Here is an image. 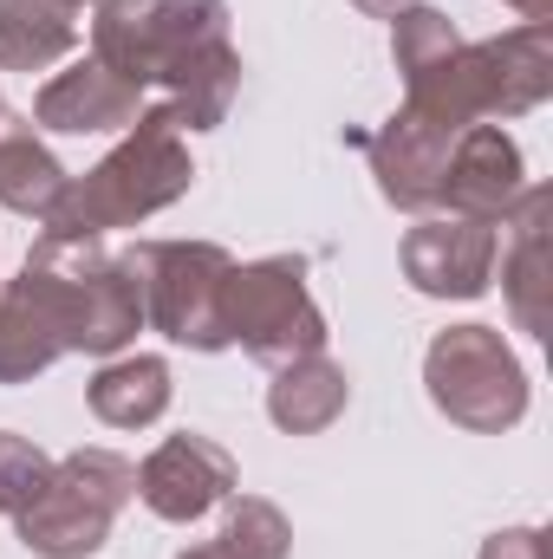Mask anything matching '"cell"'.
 Masks as SVG:
<instances>
[{
	"label": "cell",
	"mask_w": 553,
	"mask_h": 559,
	"mask_svg": "<svg viewBox=\"0 0 553 559\" xmlns=\"http://www.w3.org/2000/svg\"><path fill=\"white\" fill-rule=\"evenodd\" d=\"M138 495L156 521L189 527V521H202L209 508H222L235 495V455L209 436H169L143 455Z\"/></svg>",
	"instance_id": "30bf717a"
},
{
	"label": "cell",
	"mask_w": 553,
	"mask_h": 559,
	"mask_svg": "<svg viewBox=\"0 0 553 559\" xmlns=\"http://www.w3.org/2000/svg\"><path fill=\"white\" fill-rule=\"evenodd\" d=\"M222 554H228V559H286V554H293V527H286V514H280L274 501L242 495V501H228Z\"/></svg>",
	"instance_id": "ffe728a7"
},
{
	"label": "cell",
	"mask_w": 553,
	"mask_h": 559,
	"mask_svg": "<svg viewBox=\"0 0 553 559\" xmlns=\"http://www.w3.org/2000/svg\"><path fill=\"white\" fill-rule=\"evenodd\" d=\"M13 293L46 319L59 352L118 358L143 332V286L131 254H105L98 241H52L39 235Z\"/></svg>",
	"instance_id": "7a4b0ae2"
},
{
	"label": "cell",
	"mask_w": 553,
	"mask_h": 559,
	"mask_svg": "<svg viewBox=\"0 0 553 559\" xmlns=\"http://www.w3.org/2000/svg\"><path fill=\"white\" fill-rule=\"evenodd\" d=\"M92 59L125 85H163L176 131H215L242 92L228 0H92Z\"/></svg>",
	"instance_id": "6da1fadb"
},
{
	"label": "cell",
	"mask_w": 553,
	"mask_h": 559,
	"mask_svg": "<svg viewBox=\"0 0 553 559\" xmlns=\"http://www.w3.org/2000/svg\"><path fill=\"white\" fill-rule=\"evenodd\" d=\"M449 143H456V131L423 124L416 111H398L391 124H378V131L365 138L372 176H378V195H385L391 209H404V215H436V209H443Z\"/></svg>",
	"instance_id": "8fae6325"
},
{
	"label": "cell",
	"mask_w": 553,
	"mask_h": 559,
	"mask_svg": "<svg viewBox=\"0 0 553 559\" xmlns=\"http://www.w3.org/2000/svg\"><path fill=\"white\" fill-rule=\"evenodd\" d=\"M59 189H66V169H59V156L46 143L33 131H0V209L46 222Z\"/></svg>",
	"instance_id": "ac0fdd59"
},
{
	"label": "cell",
	"mask_w": 553,
	"mask_h": 559,
	"mask_svg": "<svg viewBox=\"0 0 553 559\" xmlns=\"http://www.w3.org/2000/svg\"><path fill=\"white\" fill-rule=\"evenodd\" d=\"M502 7H515L521 20H541V26H553V0H502Z\"/></svg>",
	"instance_id": "cb8c5ba5"
},
{
	"label": "cell",
	"mask_w": 553,
	"mask_h": 559,
	"mask_svg": "<svg viewBox=\"0 0 553 559\" xmlns=\"http://www.w3.org/2000/svg\"><path fill=\"white\" fill-rule=\"evenodd\" d=\"M176 559H228V554H222V540H215V547H189V554H176Z\"/></svg>",
	"instance_id": "d4e9b609"
},
{
	"label": "cell",
	"mask_w": 553,
	"mask_h": 559,
	"mask_svg": "<svg viewBox=\"0 0 553 559\" xmlns=\"http://www.w3.org/2000/svg\"><path fill=\"white\" fill-rule=\"evenodd\" d=\"M423 384H430V404L443 417L456 429H475V436H502L528 417V371L495 325L436 332L423 352Z\"/></svg>",
	"instance_id": "8992f818"
},
{
	"label": "cell",
	"mask_w": 553,
	"mask_h": 559,
	"mask_svg": "<svg viewBox=\"0 0 553 559\" xmlns=\"http://www.w3.org/2000/svg\"><path fill=\"white\" fill-rule=\"evenodd\" d=\"M345 397H352L345 365H332L326 352H313V358H293V365L274 371V384H268V417H274L286 436H319V429H332V423L345 417Z\"/></svg>",
	"instance_id": "2e32d148"
},
{
	"label": "cell",
	"mask_w": 553,
	"mask_h": 559,
	"mask_svg": "<svg viewBox=\"0 0 553 559\" xmlns=\"http://www.w3.org/2000/svg\"><path fill=\"white\" fill-rule=\"evenodd\" d=\"M222 319H228V345H242L255 365H293L326 352V312L306 293V261L299 254H268L228 274L222 293Z\"/></svg>",
	"instance_id": "ba28073f"
},
{
	"label": "cell",
	"mask_w": 553,
	"mask_h": 559,
	"mask_svg": "<svg viewBox=\"0 0 553 559\" xmlns=\"http://www.w3.org/2000/svg\"><path fill=\"white\" fill-rule=\"evenodd\" d=\"M515 248L502 254V299L528 338H548L553 325V267H548V222H553V189H521V202L502 215Z\"/></svg>",
	"instance_id": "4fadbf2b"
},
{
	"label": "cell",
	"mask_w": 553,
	"mask_h": 559,
	"mask_svg": "<svg viewBox=\"0 0 553 559\" xmlns=\"http://www.w3.org/2000/svg\"><path fill=\"white\" fill-rule=\"evenodd\" d=\"M66 352H59V338L46 332V319L13 293V286H0V384H33L39 371H52Z\"/></svg>",
	"instance_id": "d6986e66"
},
{
	"label": "cell",
	"mask_w": 553,
	"mask_h": 559,
	"mask_svg": "<svg viewBox=\"0 0 553 559\" xmlns=\"http://www.w3.org/2000/svg\"><path fill=\"white\" fill-rule=\"evenodd\" d=\"M92 0H0V72H46L79 46Z\"/></svg>",
	"instance_id": "9a60e30c"
},
{
	"label": "cell",
	"mask_w": 553,
	"mask_h": 559,
	"mask_svg": "<svg viewBox=\"0 0 553 559\" xmlns=\"http://www.w3.org/2000/svg\"><path fill=\"white\" fill-rule=\"evenodd\" d=\"M189 182H196L189 143L176 131V118L156 105V111H138L131 138L105 163H92L85 176H66V189L46 209L39 235H52V241H105L111 228H138L156 209L183 202Z\"/></svg>",
	"instance_id": "3957f363"
},
{
	"label": "cell",
	"mask_w": 553,
	"mask_h": 559,
	"mask_svg": "<svg viewBox=\"0 0 553 559\" xmlns=\"http://www.w3.org/2000/svg\"><path fill=\"white\" fill-rule=\"evenodd\" d=\"M46 468H52V462H46L26 436H7V429H0V514H20V508L39 495Z\"/></svg>",
	"instance_id": "44dd1931"
},
{
	"label": "cell",
	"mask_w": 553,
	"mask_h": 559,
	"mask_svg": "<svg viewBox=\"0 0 553 559\" xmlns=\"http://www.w3.org/2000/svg\"><path fill=\"white\" fill-rule=\"evenodd\" d=\"M521 143L502 124H469L449 143V169H443V215H469V222H502L521 202Z\"/></svg>",
	"instance_id": "7c38bea8"
},
{
	"label": "cell",
	"mask_w": 553,
	"mask_h": 559,
	"mask_svg": "<svg viewBox=\"0 0 553 559\" xmlns=\"http://www.w3.org/2000/svg\"><path fill=\"white\" fill-rule=\"evenodd\" d=\"M495 254H502L495 222L430 215L404 235V280L430 299H482L495 280Z\"/></svg>",
	"instance_id": "9c48e42d"
},
{
	"label": "cell",
	"mask_w": 553,
	"mask_h": 559,
	"mask_svg": "<svg viewBox=\"0 0 553 559\" xmlns=\"http://www.w3.org/2000/svg\"><path fill=\"white\" fill-rule=\"evenodd\" d=\"M482 559H553V554L541 527H502V534L482 540Z\"/></svg>",
	"instance_id": "7402d4cb"
},
{
	"label": "cell",
	"mask_w": 553,
	"mask_h": 559,
	"mask_svg": "<svg viewBox=\"0 0 553 559\" xmlns=\"http://www.w3.org/2000/svg\"><path fill=\"white\" fill-rule=\"evenodd\" d=\"M138 98H143L138 85H125L118 72H105L98 59H85V66H72V72H59V79H46V85H39V98H33V124L66 131V138L131 131V124H138V111H143Z\"/></svg>",
	"instance_id": "5bb4252c"
},
{
	"label": "cell",
	"mask_w": 553,
	"mask_h": 559,
	"mask_svg": "<svg viewBox=\"0 0 553 559\" xmlns=\"http://www.w3.org/2000/svg\"><path fill=\"white\" fill-rule=\"evenodd\" d=\"M92 417L111 423V429H150V423L169 411V365L163 358H111L98 378H92Z\"/></svg>",
	"instance_id": "e0dca14e"
},
{
	"label": "cell",
	"mask_w": 553,
	"mask_h": 559,
	"mask_svg": "<svg viewBox=\"0 0 553 559\" xmlns=\"http://www.w3.org/2000/svg\"><path fill=\"white\" fill-rule=\"evenodd\" d=\"M143 286V325H156L169 345L189 352H228V319H222V293H228V248L215 241H138L125 248Z\"/></svg>",
	"instance_id": "52a82bcc"
},
{
	"label": "cell",
	"mask_w": 553,
	"mask_h": 559,
	"mask_svg": "<svg viewBox=\"0 0 553 559\" xmlns=\"http://www.w3.org/2000/svg\"><path fill=\"white\" fill-rule=\"evenodd\" d=\"M138 495V468L118 449H72L46 468L39 495L13 514V540L33 559H85L111 540V521Z\"/></svg>",
	"instance_id": "5b68a950"
},
{
	"label": "cell",
	"mask_w": 553,
	"mask_h": 559,
	"mask_svg": "<svg viewBox=\"0 0 553 559\" xmlns=\"http://www.w3.org/2000/svg\"><path fill=\"white\" fill-rule=\"evenodd\" d=\"M553 92V26L521 20L502 39H456L443 59H430L423 72L404 79V111L443 131H469V124H495V118H521L534 105H548Z\"/></svg>",
	"instance_id": "277c9868"
},
{
	"label": "cell",
	"mask_w": 553,
	"mask_h": 559,
	"mask_svg": "<svg viewBox=\"0 0 553 559\" xmlns=\"http://www.w3.org/2000/svg\"><path fill=\"white\" fill-rule=\"evenodd\" d=\"M358 13H372V20H398L404 7H416V0H352Z\"/></svg>",
	"instance_id": "603a6c76"
}]
</instances>
